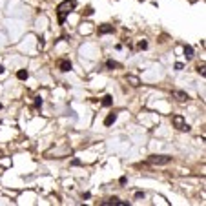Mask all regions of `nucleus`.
Returning <instances> with one entry per match:
<instances>
[{
  "label": "nucleus",
  "mask_w": 206,
  "mask_h": 206,
  "mask_svg": "<svg viewBox=\"0 0 206 206\" xmlns=\"http://www.w3.org/2000/svg\"><path fill=\"white\" fill-rule=\"evenodd\" d=\"M77 7V0H64V2L59 4L57 7V15H59V24H64L66 22V17Z\"/></svg>",
  "instance_id": "1"
},
{
  "label": "nucleus",
  "mask_w": 206,
  "mask_h": 206,
  "mask_svg": "<svg viewBox=\"0 0 206 206\" xmlns=\"http://www.w3.org/2000/svg\"><path fill=\"white\" fill-rule=\"evenodd\" d=\"M168 162H171L170 155H151L148 159V164H153V166H164Z\"/></svg>",
  "instance_id": "2"
},
{
  "label": "nucleus",
  "mask_w": 206,
  "mask_h": 206,
  "mask_svg": "<svg viewBox=\"0 0 206 206\" xmlns=\"http://www.w3.org/2000/svg\"><path fill=\"white\" fill-rule=\"evenodd\" d=\"M171 122H173V126H175V128L182 129V132H190V126L184 122V117L182 115H173L171 117Z\"/></svg>",
  "instance_id": "3"
},
{
  "label": "nucleus",
  "mask_w": 206,
  "mask_h": 206,
  "mask_svg": "<svg viewBox=\"0 0 206 206\" xmlns=\"http://www.w3.org/2000/svg\"><path fill=\"white\" fill-rule=\"evenodd\" d=\"M100 206H129V202L121 201L119 197H111V199H108V201H102Z\"/></svg>",
  "instance_id": "4"
},
{
  "label": "nucleus",
  "mask_w": 206,
  "mask_h": 206,
  "mask_svg": "<svg viewBox=\"0 0 206 206\" xmlns=\"http://www.w3.org/2000/svg\"><path fill=\"white\" fill-rule=\"evenodd\" d=\"M171 95L175 97L177 100H181V102H184V100H188V99H190L188 93H184V91H181V90H173V91H171Z\"/></svg>",
  "instance_id": "5"
},
{
  "label": "nucleus",
  "mask_w": 206,
  "mask_h": 206,
  "mask_svg": "<svg viewBox=\"0 0 206 206\" xmlns=\"http://www.w3.org/2000/svg\"><path fill=\"white\" fill-rule=\"evenodd\" d=\"M113 31H115L113 26H110V24H102V26L99 27V35H108V33H113Z\"/></svg>",
  "instance_id": "6"
},
{
  "label": "nucleus",
  "mask_w": 206,
  "mask_h": 206,
  "mask_svg": "<svg viewBox=\"0 0 206 206\" xmlns=\"http://www.w3.org/2000/svg\"><path fill=\"white\" fill-rule=\"evenodd\" d=\"M59 68H60V71H69L71 69V62L68 59H62V60H59Z\"/></svg>",
  "instance_id": "7"
},
{
  "label": "nucleus",
  "mask_w": 206,
  "mask_h": 206,
  "mask_svg": "<svg viewBox=\"0 0 206 206\" xmlns=\"http://www.w3.org/2000/svg\"><path fill=\"white\" fill-rule=\"evenodd\" d=\"M126 80L133 86V88H137V86H140V80L135 77V75H126Z\"/></svg>",
  "instance_id": "8"
},
{
  "label": "nucleus",
  "mask_w": 206,
  "mask_h": 206,
  "mask_svg": "<svg viewBox=\"0 0 206 206\" xmlns=\"http://www.w3.org/2000/svg\"><path fill=\"white\" fill-rule=\"evenodd\" d=\"M115 121H117V113H110V115L104 119V124H106V126H111Z\"/></svg>",
  "instance_id": "9"
},
{
  "label": "nucleus",
  "mask_w": 206,
  "mask_h": 206,
  "mask_svg": "<svg viewBox=\"0 0 206 206\" xmlns=\"http://www.w3.org/2000/svg\"><path fill=\"white\" fill-rule=\"evenodd\" d=\"M184 57H186L188 60L193 59V48L192 46H184Z\"/></svg>",
  "instance_id": "10"
},
{
  "label": "nucleus",
  "mask_w": 206,
  "mask_h": 206,
  "mask_svg": "<svg viewBox=\"0 0 206 206\" xmlns=\"http://www.w3.org/2000/svg\"><path fill=\"white\" fill-rule=\"evenodd\" d=\"M106 68H108V69H113V68H121V64H119L117 60H108V62H106Z\"/></svg>",
  "instance_id": "11"
},
{
  "label": "nucleus",
  "mask_w": 206,
  "mask_h": 206,
  "mask_svg": "<svg viewBox=\"0 0 206 206\" xmlns=\"http://www.w3.org/2000/svg\"><path fill=\"white\" fill-rule=\"evenodd\" d=\"M17 77H18V79H20V80H26V79H27V77H29V73H27V71H26V69H20V71H18V73H17Z\"/></svg>",
  "instance_id": "12"
},
{
  "label": "nucleus",
  "mask_w": 206,
  "mask_h": 206,
  "mask_svg": "<svg viewBox=\"0 0 206 206\" xmlns=\"http://www.w3.org/2000/svg\"><path fill=\"white\" fill-rule=\"evenodd\" d=\"M111 102H113L111 95H106V97H104V100H102V106H111Z\"/></svg>",
  "instance_id": "13"
},
{
  "label": "nucleus",
  "mask_w": 206,
  "mask_h": 206,
  "mask_svg": "<svg viewBox=\"0 0 206 206\" xmlns=\"http://www.w3.org/2000/svg\"><path fill=\"white\" fill-rule=\"evenodd\" d=\"M146 48H148V42L146 40H140L139 42V49H146Z\"/></svg>",
  "instance_id": "14"
},
{
  "label": "nucleus",
  "mask_w": 206,
  "mask_h": 206,
  "mask_svg": "<svg viewBox=\"0 0 206 206\" xmlns=\"http://www.w3.org/2000/svg\"><path fill=\"white\" fill-rule=\"evenodd\" d=\"M204 68H206V66H204V62H202V64H199V68H197V71L202 75V77H204V73H206V71H204Z\"/></svg>",
  "instance_id": "15"
},
{
  "label": "nucleus",
  "mask_w": 206,
  "mask_h": 206,
  "mask_svg": "<svg viewBox=\"0 0 206 206\" xmlns=\"http://www.w3.org/2000/svg\"><path fill=\"white\" fill-rule=\"evenodd\" d=\"M35 106L40 108V106H42V99H37V100H35Z\"/></svg>",
  "instance_id": "16"
},
{
  "label": "nucleus",
  "mask_w": 206,
  "mask_h": 206,
  "mask_svg": "<svg viewBox=\"0 0 206 206\" xmlns=\"http://www.w3.org/2000/svg\"><path fill=\"white\" fill-rule=\"evenodd\" d=\"M4 71H6V69H4V66H2V64H0V75H2Z\"/></svg>",
  "instance_id": "17"
},
{
  "label": "nucleus",
  "mask_w": 206,
  "mask_h": 206,
  "mask_svg": "<svg viewBox=\"0 0 206 206\" xmlns=\"http://www.w3.org/2000/svg\"><path fill=\"white\" fill-rule=\"evenodd\" d=\"M0 110H2V104H0Z\"/></svg>",
  "instance_id": "18"
}]
</instances>
